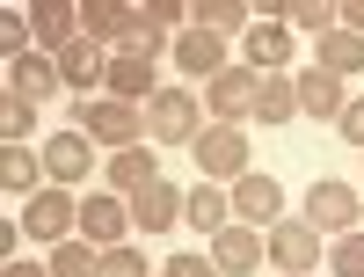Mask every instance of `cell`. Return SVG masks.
Returning <instances> with one entry per match:
<instances>
[{
	"label": "cell",
	"mask_w": 364,
	"mask_h": 277,
	"mask_svg": "<svg viewBox=\"0 0 364 277\" xmlns=\"http://www.w3.org/2000/svg\"><path fill=\"white\" fill-rule=\"evenodd\" d=\"M146 139H161V146H197V139H204V103L190 95V88H161V95L146 103Z\"/></svg>",
	"instance_id": "1"
},
{
	"label": "cell",
	"mask_w": 364,
	"mask_h": 277,
	"mask_svg": "<svg viewBox=\"0 0 364 277\" xmlns=\"http://www.w3.org/2000/svg\"><path fill=\"white\" fill-rule=\"evenodd\" d=\"M73 117H80V132L95 139V146H109V153H124V146H139V132H146V103H73Z\"/></svg>",
	"instance_id": "2"
},
{
	"label": "cell",
	"mask_w": 364,
	"mask_h": 277,
	"mask_svg": "<svg viewBox=\"0 0 364 277\" xmlns=\"http://www.w3.org/2000/svg\"><path fill=\"white\" fill-rule=\"evenodd\" d=\"M190 153H197L204 182H240V175H248V132H240V125H204V139Z\"/></svg>",
	"instance_id": "3"
},
{
	"label": "cell",
	"mask_w": 364,
	"mask_h": 277,
	"mask_svg": "<svg viewBox=\"0 0 364 277\" xmlns=\"http://www.w3.org/2000/svg\"><path fill=\"white\" fill-rule=\"evenodd\" d=\"M66 226H80L73 190H37V197L22 204V234H29V241H44V249H58V241H66Z\"/></svg>",
	"instance_id": "4"
},
{
	"label": "cell",
	"mask_w": 364,
	"mask_h": 277,
	"mask_svg": "<svg viewBox=\"0 0 364 277\" xmlns=\"http://www.w3.org/2000/svg\"><path fill=\"white\" fill-rule=\"evenodd\" d=\"M364 219V197L350 190V182H314L306 190V226L314 234H350Z\"/></svg>",
	"instance_id": "5"
},
{
	"label": "cell",
	"mask_w": 364,
	"mask_h": 277,
	"mask_svg": "<svg viewBox=\"0 0 364 277\" xmlns=\"http://www.w3.org/2000/svg\"><path fill=\"white\" fill-rule=\"evenodd\" d=\"M87 168H95V139L87 132H58L44 146V175H51V190H80Z\"/></svg>",
	"instance_id": "6"
},
{
	"label": "cell",
	"mask_w": 364,
	"mask_h": 277,
	"mask_svg": "<svg viewBox=\"0 0 364 277\" xmlns=\"http://www.w3.org/2000/svg\"><path fill=\"white\" fill-rule=\"evenodd\" d=\"M269 263H277L284 277H306L321 263V234L306 219H277V226H269Z\"/></svg>",
	"instance_id": "7"
},
{
	"label": "cell",
	"mask_w": 364,
	"mask_h": 277,
	"mask_svg": "<svg viewBox=\"0 0 364 277\" xmlns=\"http://www.w3.org/2000/svg\"><path fill=\"white\" fill-rule=\"evenodd\" d=\"M124 226H132V197H117V190L80 197V241H95V249H117V241H124Z\"/></svg>",
	"instance_id": "8"
},
{
	"label": "cell",
	"mask_w": 364,
	"mask_h": 277,
	"mask_svg": "<svg viewBox=\"0 0 364 277\" xmlns=\"http://www.w3.org/2000/svg\"><path fill=\"white\" fill-rule=\"evenodd\" d=\"M175 66L182 73H190V80H219L226 73V37H219V29H182V37H175Z\"/></svg>",
	"instance_id": "9"
},
{
	"label": "cell",
	"mask_w": 364,
	"mask_h": 277,
	"mask_svg": "<svg viewBox=\"0 0 364 277\" xmlns=\"http://www.w3.org/2000/svg\"><path fill=\"white\" fill-rule=\"evenodd\" d=\"M255 66H226L219 80H204V110L219 117V125H233V117H248V103H255Z\"/></svg>",
	"instance_id": "10"
},
{
	"label": "cell",
	"mask_w": 364,
	"mask_h": 277,
	"mask_svg": "<svg viewBox=\"0 0 364 277\" xmlns=\"http://www.w3.org/2000/svg\"><path fill=\"white\" fill-rule=\"evenodd\" d=\"M58 88H66V80H58V58H51V51H22L15 73H8V95H15V103H51Z\"/></svg>",
	"instance_id": "11"
},
{
	"label": "cell",
	"mask_w": 364,
	"mask_h": 277,
	"mask_svg": "<svg viewBox=\"0 0 364 277\" xmlns=\"http://www.w3.org/2000/svg\"><path fill=\"white\" fill-rule=\"evenodd\" d=\"M182 204H190V190H175V182L161 175V182H146V190L132 197V226H146V234H168V226L182 219Z\"/></svg>",
	"instance_id": "12"
},
{
	"label": "cell",
	"mask_w": 364,
	"mask_h": 277,
	"mask_svg": "<svg viewBox=\"0 0 364 277\" xmlns=\"http://www.w3.org/2000/svg\"><path fill=\"white\" fill-rule=\"evenodd\" d=\"M262 256H269V241H255V226H219V234H211V263H219V277H248Z\"/></svg>",
	"instance_id": "13"
},
{
	"label": "cell",
	"mask_w": 364,
	"mask_h": 277,
	"mask_svg": "<svg viewBox=\"0 0 364 277\" xmlns=\"http://www.w3.org/2000/svg\"><path fill=\"white\" fill-rule=\"evenodd\" d=\"M102 88L117 103H154L161 95V80H154V58H132V51H117L109 58V73H102Z\"/></svg>",
	"instance_id": "14"
},
{
	"label": "cell",
	"mask_w": 364,
	"mask_h": 277,
	"mask_svg": "<svg viewBox=\"0 0 364 277\" xmlns=\"http://www.w3.org/2000/svg\"><path fill=\"white\" fill-rule=\"evenodd\" d=\"M314 66L321 73H336V80H350V73H364V37L357 29H328V37H314Z\"/></svg>",
	"instance_id": "15"
},
{
	"label": "cell",
	"mask_w": 364,
	"mask_h": 277,
	"mask_svg": "<svg viewBox=\"0 0 364 277\" xmlns=\"http://www.w3.org/2000/svg\"><path fill=\"white\" fill-rule=\"evenodd\" d=\"M277 211H284V182L277 175H240L233 182V219H277Z\"/></svg>",
	"instance_id": "16"
},
{
	"label": "cell",
	"mask_w": 364,
	"mask_h": 277,
	"mask_svg": "<svg viewBox=\"0 0 364 277\" xmlns=\"http://www.w3.org/2000/svg\"><path fill=\"white\" fill-rule=\"evenodd\" d=\"M343 80L336 73H321V66H306V73H299V110H306L314 117V125H336V117H343Z\"/></svg>",
	"instance_id": "17"
},
{
	"label": "cell",
	"mask_w": 364,
	"mask_h": 277,
	"mask_svg": "<svg viewBox=\"0 0 364 277\" xmlns=\"http://www.w3.org/2000/svg\"><path fill=\"white\" fill-rule=\"evenodd\" d=\"M248 117H255V125H291V117H299V80H284V73H262V80H255V103H248Z\"/></svg>",
	"instance_id": "18"
},
{
	"label": "cell",
	"mask_w": 364,
	"mask_h": 277,
	"mask_svg": "<svg viewBox=\"0 0 364 277\" xmlns=\"http://www.w3.org/2000/svg\"><path fill=\"white\" fill-rule=\"evenodd\" d=\"M51 58H58V80H66V88H95V80L109 73V58H102L95 37H73L66 51H51Z\"/></svg>",
	"instance_id": "19"
},
{
	"label": "cell",
	"mask_w": 364,
	"mask_h": 277,
	"mask_svg": "<svg viewBox=\"0 0 364 277\" xmlns=\"http://www.w3.org/2000/svg\"><path fill=\"white\" fill-rule=\"evenodd\" d=\"M146 182H161V161L146 146H124V153H109V190L117 197H139Z\"/></svg>",
	"instance_id": "20"
},
{
	"label": "cell",
	"mask_w": 364,
	"mask_h": 277,
	"mask_svg": "<svg viewBox=\"0 0 364 277\" xmlns=\"http://www.w3.org/2000/svg\"><path fill=\"white\" fill-rule=\"evenodd\" d=\"M182 219H190L197 234H219V226H233V197L219 190V182H197L190 204H182Z\"/></svg>",
	"instance_id": "21"
},
{
	"label": "cell",
	"mask_w": 364,
	"mask_h": 277,
	"mask_svg": "<svg viewBox=\"0 0 364 277\" xmlns=\"http://www.w3.org/2000/svg\"><path fill=\"white\" fill-rule=\"evenodd\" d=\"M284 58H291V29L284 22H255L248 29V66L255 73H284Z\"/></svg>",
	"instance_id": "22"
},
{
	"label": "cell",
	"mask_w": 364,
	"mask_h": 277,
	"mask_svg": "<svg viewBox=\"0 0 364 277\" xmlns=\"http://www.w3.org/2000/svg\"><path fill=\"white\" fill-rule=\"evenodd\" d=\"M0 182H8L15 197H37V182H44V153H29V146H0Z\"/></svg>",
	"instance_id": "23"
},
{
	"label": "cell",
	"mask_w": 364,
	"mask_h": 277,
	"mask_svg": "<svg viewBox=\"0 0 364 277\" xmlns=\"http://www.w3.org/2000/svg\"><path fill=\"white\" fill-rule=\"evenodd\" d=\"M124 51H132V58H161V51H175L154 8H132V22H124Z\"/></svg>",
	"instance_id": "24"
},
{
	"label": "cell",
	"mask_w": 364,
	"mask_h": 277,
	"mask_svg": "<svg viewBox=\"0 0 364 277\" xmlns=\"http://www.w3.org/2000/svg\"><path fill=\"white\" fill-rule=\"evenodd\" d=\"M124 22H132V8H117V0H87V8H80V37L124 44Z\"/></svg>",
	"instance_id": "25"
},
{
	"label": "cell",
	"mask_w": 364,
	"mask_h": 277,
	"mask_svg": "<svg viewBox=\"0 0 364 277\" xmlns=\"http://www.w3.org/2000/svg\"><path fill=\"white\" fill-rule=\"evenodd\" d=\"M95 270H102L95 241H58V249H51V277H95Z\"/></svg>",
	"instance_id": "26"
},
{
	"label": "cell",
	"mask_w": 364,
	"mask_h": 277,
	"mask_svg": "<svg viewBox=\"0 0 364 277\" xmlns=\"http://www.w3.org/2000/svg\"><path fill=\"white\" fill-rule=\"evenodd\" d=\"M197 29L233 37V29H248V8H240V0H197Z\"/></svg>",
	"instance_id": "27"
},
{
	"label": "cell",
	"mask_w": 364,
	"mask_h": 277,
	"mask_svg": "<svg viewBox=\"0 0 364 277\" xmlns=\"http://www.w3.org/2000/svg\"><path fill=\"white\" fill-rule=\"evenodd\" d=\"M291 22H299V29H306V37H328V29H336L343 15H336V8H328V0H291Z\"/></svg>",
	"instance_id": "28"
},
{
	"label": "cell",
	"mask_w": 364,
	"mask_h": 277,
	"mask_svg": "<svg viewBox=\"0 0 364 277\" xmlns=\"http://www.w3.org/2000/svg\"><path fill=\"white\" fill-rule=\"evenodd\" d=\"M95 277H146V256L132 249V241H117V249H102V270Z\"/></svg>",
	"instance_id": "29"
},
{
	"label": "cell",
	"mask_w": 364,
	"mask_h": 277,
	"mask_svg": "<svg viewBox=\"0 0 364 277\" xmlns=\"http://www.w3.org/2000/svg\"><path fill=\"white\" fill-rule=\"evenodd\" d=\"M29 125H37V103H15V95L0 103V132H8V146H22V132H29Z\"/></svg>",
	"instance_id": "30"
},
{
	"label": "cell",
	"mask_w": 364,
	"mask_h": 277,
	"mask_svg": "<svg viewBox=\"0 0 364 277\" xmlns=\"http://www.w3.org/2000/svg\"><path fill=\"white\" fill-rule=\"evenodd\" d=\"M328 263H336V277H364V234H343Z\"/></svg>",
	"instance_id": "31"
},
{
	"label": "cell",
	"mask_w": 364,
	"mask_h": 277,
	"mask_svg": "<svg viewBox=\"0 0 364 277\" xmlns=\"http://www.w3.org/2000/svg\"><path fill=\"white\" fill-rule=\"evenodd\" d=\"M0 44H8V58H22L29 44H37V37H29V15H15V8L0 15Z\"/></svg>",
	"instance_id": "32"
},
{
	"label": "cell",
	"mask_w": 364,
	"mask_h": 277,
	"mask_svg": "<svg viewBox=\"0 0 364 277\" xmlns=\"http://www.w3.org/2000/svg\"><path fill=\"white\" fill-rule=\"evenodd\" d=\"M168 277H219V263H211V256H175Z\"/></svg>",
	"instance_id": "33"
},
{
	"label": "cell",
	"mask_w": 364,
	"mask_h": 277,
	"mask_svg": "<svg viewBox=\"0 0 364 277\" xmlns=\"http://www.w3.org/2000/svg\"><path fill=\"white\" fill-rule=\"evenodd\" d=\"M336 132H343L350 146H364V103H343V117H336Z\"/></svg>",
	"instance_id": "34"
},
{
	"label": "cell",
	"mask_w": 364,
	"mask_h": 277,
	"mask_svg": "<svg viewBox=\"0 0 364 277\" xmlns=\"http://www.w3.org/2000/svg\"><path fill=\"white\" fill-rule=\"evenodd\" d=\"M336 15H343V29H357V37H364V0H343Z\"/></svg>",
	"instance_id": "35"
},
{
	"label": "cell",
	"mask_w": 364,
	"mask_h": 277,
	"mask_svg": "<svg viewBox=\"0 0 364 277\" xmlns=\"http://www.w3.org/2000/svg\"><path fill=\"white\" fill-rule=\"evenodd\" d=\"M0 277H51V270H37V263H8Z\"/></svg>",
	"instance_id": "36"
}]
</instances>
